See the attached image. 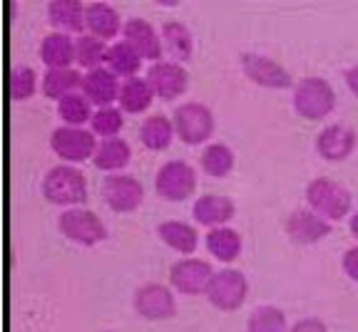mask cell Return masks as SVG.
<instances>
[{"mask_svg": "<svg viewBox=\"0 0 358 332\" xmlns=\"http://www.w3.org/2000/svg\"><path fill=\"white\" fill-rule=\"evenodd\" d=\"M40 191H43L48 204L75 209V206H85V201H87V179L78 166L57 164L43 176Z\"/></svg>", "mask_w": 358, "mask_h": 332, "instance_id": "obj_1", "label": "cell"}, {"mask_svg": "<svg viewBox=\"0 0 358 332\" xmlns=\"http://www.w3.org/2000/svg\"><path fill=\"white\" fill-rule=\"evenodd\" d=\"M291 105L301 119L306 122H319L326 116L334 114L336 105H338V97H336L334 84L326 77H303L294 87V97H291Z\"/></svg>", "mask_w": 358, "mask_h": 332, "instance_id": "obj_2", "label": "cell"}, {"mask_svg": "<svg viewBox=\"0 0 358 332\" xmlns=\"http://www.w3.org/2000/svg\"><path fill=\"white\" fill-rule=\"evenodd\" d=\"M306 204L311 211H316L319 216H324L326 221L338 223L343 218L351 216L353 209V196L343 183L334 181V179L316 176L306 183Z\"/></svg>", "mask_w": 358, "mask_h": 332, "instance_id": "obj_3", "label": "cell"}, {"mask_svg": "<svg viewBox=\"0 0 358 332\" xmlns=\"http://www.w3.org/2000/svg\"><path fill=\"white\" fill-rule=\"evenodd\" d=\"M172 124L179 142L187 146L209 144V139L217 132L214 112L201 102H182L172 112Z\"/></svg>", "mask_w": 358, "mask_h": 332, "instance_id": "obj_4", "label": "cell"}, {"mask_svg": "<svg viewBox=\"0 0 358 332\" xmlns=\"http://www.w3.org/2000/svg\"><path fill=\"white\" fill-rule=\"evenodd\" d=\"M196 186H199V176H196V169L189 161L169 159L157 169L155 191L159 199L169 201V204L189 201L196 194Z\"/></svg>", "mask_w": 358, "mask_h": 332, "instance_id": "obj_5", "label": "cell"}, {"mask_svg": "<svg viewBox=\"0 0 358 332\" xmlns=\"http://www.w3.org/2000/svg\"><path fill=\"white\" fill-rule=\"evenodd\" d=\"M57 228L67 241H73L83 248H92V246L102 243L107 239V226L102 223V218L85 206L62 211L60 218H57Z\"/></svg>", "mask_w": 358, "mask_h": 332, "instance_id": "obj_6", "label": "cell"}, {"mask_svg": "<svg viewBox=\"0 0 358 332\" xmlns=\"http://www.w3.org/2000/svg\"><path fill=\"white\" fill-rule=\"evenodd\" d=\"M239 65H241L244 77L257 84V87L276 89V92L296 87L291 73L279 60H274V57L262 55V52H244V55L239 57Z\"/></svg>", "mask_w": 358, "mask_h": 332, "instance_id": "obj_7", "label": "cell"}, {"mask_svg": "<svg viewBox=\"0 0 358 332\" xmlns=\"http://www.w3.org/2000/svg\"><path fill=\"white\" fill-rule=\"evenodd\" d=\"M207 300L219 312H236L249 298V280L236 268H224L214 273L212 282L207 288Z\"/></svg>", "mask_w": 358, "mask_h": 332, "instance_id": "obj_8", "label": "cell"}, {"mask_svg": "<svg viewBox=\"0 0 358 332\" xmlns=\"http://www.w3.org/2000/svg\"><path fill=\"white\" fill-rule=\"evenodd\" d=\"M214 273L217 271L212 268L209 260L187 255V258H179L177 263H172V268H169V288L179 295H187V298H196V295L207 293Z\"/></svg>", "mask_w": 358, "mask_h": 332, "instance_id": "obj_9", "label": "cell"}, {"mask_svg": "<svg viewBox=\"0 0 358 332\" xmlns=\"http://www.w3.org/2000/svg\"><path fill=\"white\" fill-rule=\"evenodd\" d=\"M102 201L115 213H134L145 204V186L132 174H110L102 179Z\"/></svg>", "mask_w": 358, "mask_h": 332, "instance_id": "obj_10", "label": "cell"}, {"mask_svg": "<svg viewBox=\"0 0 358 332\" xmlns=\"http://www.w3.org/2000/svg\"><path fill=\"white\" fill-rule=\"evenodd\" d=\"M132 308L142 320L162 322L177 315V295L164 282H145L134 290Z\"/></svg>", "mask_w": 358, "mask_h": 332, "instance_id": "obj_11", "label": "cell"}, {"mask_svg": "<svg viewBox=\"0 0 358 332\" xmlns=\"http://www.w3.org/2000/svg\"><path fill=\"white\" fill-rule=\"evenodd\" d=\"M97 137L85 127H57L50 134V149L55 151V156H60L65 164H83L90 161L97 151Z\"/></svg>", "mask_w": 358, "mask_h": 332, "instance_id": "obj_12", "label": "cell"}, {"mask_svg": "<svg viewBox=\"0 0 358 332\" xmlns=\"http://www.w3.org/2000/svg\"><path fill=\"white\" fill-rule=\"evenodd\" d=\"M147 82L155 97H159L162 102H174L189 89V73L185 70V65L174 60H159L147 70Z\"/></svg>", "mask_w": 358, "mask_h": 332, "instance_id": "obj_13", "label": "cell"}, {"mask_svg": "<svg viewBox=\"0 0 358 332\" xmlns=\"http://www.w3.org/2000/svg\"><path fill=\"white\" fill-rule=\"evenodd\" d=\"M284 231L296 246H313L319 243V241L329 239L331 233H334V223L326 221L324 216H319L316 211H311L306 206V209L291 211L284 223Z\"/></svg>", "mask_w": 358, "mask_h": 332, "instance_id": "obj_14", "label": "cell"}, {"mask_svg": "<svg viewBox=\"0 0 358 332\" xmlns=\"http://www.w3.org/2000/svg\"><path fill=\"white\" fill-rule=\"evenodd\" d=\"M313 146H316V154L324 161L338 164V161H346L348 156H353L358 146V134L348 124H326L316 134V144Z\"/></svg>", "mask_w": 358, "mask_h": 332, "instance_id": "obj_15", "label": "cell"}, {"mask_svg": "<svg viewBox=\"0 0 358 332\" xmlns=\"http://www.w3.org/2000/svg\"><path fill=\"white\" fill-rule=\"evenodd\" d=\"M122 40L132 45L134 50L140 52L142 60L152 62V65L164 57L162 35H159V30H157L150 20H145V17H129V20H124Z\"/></svg>", "mask_w": 358, "mask_h": 332, "instance_id": "obj_16", "label": "cell"}, {"mask_svg": "<svg viewBox=\"0 0 358 332\" xmlns=\"http://www.w3.org/2000/svg\"><path fill=\"white\" fill-rule=\"evenodd\" d=\"M122 28H124V20L120 17L117 8L105 3V0H95V3H87L85 8V30L90 35H95L100 38L102 43H110L122 35Z\"/></svg>", "mask_w": 358, "mask_h": 332, "instance_id": "obj_17", "label": "cell"}, {"mask_svg": "<svg viewBox=\"0 0 358 332\" xmlns=\"http://www.w3.org/2000/svg\"><path fill=\"white\" fill-rule=\"evenodd\" d=\"M234 216H236V204L224 194L196 196V201L192 204V218H194V223L209 228V231L219 226H227Z\"/></svg>", "mask_w": 358, "mask_h": 332, "instance_id": "obj_18", "label": "cell"}, {"mask_svg": "<svg viewBox=\"0 0 358 332\" xmlns=\"http://www.w3.org/2000/svg\"><path fill=\"white\" fill-rule=\"evenodd\" d=\"M120 77L107 70V67H97L92 73L83 75V87L80 92L90 100V105L102 110V107H115V102L120 100Z\"/></svg>", "mask_w": 358, "mask_h": 332, "instance_id": "obj_19", "label": "cell"}, {"mask_svg": "<svg viewBox=\"0 0 358 332\" xmlns=\"http://www.w3.org/2000/svg\"><path fill=\"white\" fill-rule=\"evenodd\" d=\"M85 3L80 0H50L48 3V22L55 33L65 35H85Z\"/></svg>", "mask_w": 358, "mask_h": 332, "instance_id": "obj_20", "label": "cell"}, {"mask_svg": "<svg viewBox=\"0 0 358 332\" xmlns=\"http://www.w3.org/2000/svg\"><path fill=\"white\" fill-rule=\"evenodd\" d=\"M157 236L167 248H172L179 255H194L199 248V231H196L192 223L177 221V218H169L157 226Z\"/></svg>", "mask_w": 358, "mask_h": 332, "instance_id": "obj_21", "label": "cell"}, {"mask_svg": "<svg viewBox=\"0 0 358 332\" xmlns=\"http://www.w3.org/2000/svg\"><path fill=\"white\" fill-rule=\"evenodd\" d=\"M129 161H132V146L122 137L100 139L95 156H92L95 169L105 174H122Z\"/></svg>", "mask_w": 358, "mask_h": 332, "instance_id": "obj_22", "label": "cell"}, {"mask_svg": "<svg viewBox=\"0 0 358 332\" xmlns=\"http://www.w3.org/2000/svg\"><path fill=\"white\" fill-rule=\"evenodd\" d=\"M159 35H162V45L164 52L172 57L174 62H189L194 57V35L187 28L185 22L179 20H167L159 28Z\"/></svg>", "mask_w": 358, "mask_h": 332, "instance_id": "obj_23", "label": "cell"}, {"mask_svg": "<svg viewBox=\"0 0 358 332\" xmlns=\"http://www.w3.org/2000/svg\"><path fill=\"white\" fill-rule=\"evenodd\" d=\"M40 60L48 70H60V67L75 65V38L65 33L45 35L40 43Z\"/></svg>", "mask_w": 358, "mask_h": 332, "instance_id": "obj_24", "label": "cell"}, {"mask_svg": "<svg viewBox=\"0 0 358 332\" xmlns=\"http://www.w3.org/2000/svg\"><path fill=\"white\" fill-rule=\"evenodd\" d=\"M155 92H152L147 77H129L122 80L120 84V110L124 114H145L152 105H155Z\"/></svg>", "mask_w": 358, "mask_h": 332, "instance_id": "obj_25", "label": "cell"}, {"mask_svg": "<svg viewBox=\"0 0 358 332\" xmlns=\"http://www.w3.org/2000/svg\"><path fill=\"white\" fill-rule=\"evenodd\" d=\"M174 139H177V132H174L172 116L150 114V116H145V122L140 124V142L145 149L164 151L172 146Z\"/></svg>", "mask_w": 358, "mask_h": 332, "instance_id": "obj_26", "label": "cell"}, {"mask_svg": "<svg viewBox=\"0 0 358 332\" xmlns=\"http://www.w3.org/2000/svg\"><path fill=\"white\" fill-rule=\"evenodd\" d=\"M83 87V75L75 67H60V70H45L43 80H40V92L48 100H65L67 94L80 92Z\"/></svg>", "mask_w": 358, "mask_h": 332, "instance_id": "obj_27", "label": "cell"}, {"mask_svg": "<svg viewBox=\"0 0 358 332\" xmlns=\"http://www.w3.org/2000/svg\"><path fill=\"white\" fill-rule=\"evenodd\" d=\"M204 246H207L209 255L222 260V263H234V260L241 255V248H244L239 231H236V228H229V226H219V228L207 231Z\"/></svg>", "mask_w": 358, "mask_h": 332, "instance_id": "obj_28", "label": "cell"}, {"mask_svg": "<svg viewBox=\"0 0 358 332\" xmlns=\"http://www.w3.org/2000/svg\"><path fill=\"white\" fill-rule=\"evenodd\" d=\"M142 57L140 52L134 50L132 45L124 43L122 38L117 43L110 45V50H107V60H105V67L110 70L115 77H140V70H142Z\"/></svg>", "mask_w": 358, "mask_h": 332, "instance_id": "obj_29", "label": "cell"}, {"mask_svg": "<svg viewBox=\"0 0 358 332\" xmlns=\"http://www.w3.org/2000/svg\"><path fill=\"white\" fill-rule=\"evenodd\" d=\"M236 166V154L229 144L209 142L199 156V169L212 179H227Z\"/></svg>", "mask_w": 358, "mask_h": 332, "instance_id": "obj_30", "label": "cell"}, {"mask_svg": "<svg viewBox=\"0 0 358 332\" xmlns=\"http://www.w3.org/2000/svg\"><path fill=\"white\" fill-rule=\"evenodd\" d=\"M107 50H110V45L102 43L95 35L90 33L80 35V38H75V65L83 67L85 73H92L97 67H105Z\"/></svg>", "mask_w": 358, "mask_h": 332, "instance_id": "obj_31", "label": "cell"}, {"mask_svg": "<svg viewBox=\"0 0 358 332\" xmlns=\"http://www.w3.org/2000/svg\"><path fill=\"white\" fill-rule=\"evenodd\" d=\"M92 114H95V110L83 92L67 94L65 100L57 102V116L65 127H85V124H90Z\"/></svg>", "mask_w": 358, "mask_h": 332, "instance_id": "obj_32", "label": "cell"}, {"mask_svg": "<svg viewBox=\"0 0 358 332\" xmlns=\"http://www.w3.org/2000/svg\"><path fill=\"white\" fill-rule=\"evenodd\" d=\"M289 322H286L284 310H279L276 305H259L257 310H252L249 320H246V332H286Z\"/></svg>", "mask_w": 358, "mask_h": 332, "instance_id": "obj_33", "label": "cell"}, {"mask_svg": "<svg viewBox=\"0 0 358 332\" xmlns=\"http://www.w3.org/2000/svg\"><path fill=\"white\" fill-rule=\"evenodd\" d=\"M38 73L33 67L20 65L10 70V80H8V89H10V100L15 102H28L38 94Z\"/></svg>", "mask_w": 358, "mask_h": 332, "instance_id": "obj_34", "label": "cell"}, {"mask_svg": "<svg viewBox=\"0 0 358 332\" xmlns=\"http://www.w3.org/2000/svg\"><path fill=\"white\" fill-rule=\"evenodd\" d=\"M124 127V112L120 107H102V110H95L92 119H90V132L95 137L110 139L117 137Z\"/></svg>", "mask_w": 358, "mask_h": 332, "instance_id": "obj_35", "label": "cell"}, {"mask_svg": "<svg viewBox=\"0 0 358 332\" xmlns=\"http://www.w3.org/2000/svg\"><path fill=\"white\" fill-rule=\"evenodd\" d=\"M286 332H329V327H326V322L319 320V317H301V320H296L294 325H289Z\"/></svg>", "mask_w": 358, "mask_h": 332, "instance_id": "obj_36", "label": "cell"}, {"mask_svg": "<svg viewBox=\"0 0 358 332\" xmlns=\"http://www.w3.org/2000/svg\"><path fill=\"white\" fill-rule=\"evenodd\" d=\"M341 268L353 282H358V246H351V248L343 253L341 258Z\"/></svg>", "mask_w": 358, "mask_h": 332, "instance_id": "obj_37", "label": "cell"}, {"mask_svg": "<svg viewBox=\"0 0 358 332\" xmlns=\"http://www.w3.org/2000/svg\"><path fill=\"white\" fill-rule=\"evenodd\" d=\"M343 80H346V87L353 97H358V65L348 67L346 73H343Z\"/></svg>", "mask_w": 358, "mask_h": 332, "instance_id": "obj_38", "label": "cell"}, {"mask_svg": "<svg viewBox=\"0 0 358 332\" xmlns=\"http://www.w3.org/2000/svg\"><path fill=\"white\" fill-rule=\"evenodd\" d=\"M348 231H351V236L358 241V211H353L351 216H348Z\"/></svg>", "mask_w": 358, "mask_h": 332, "instance_id": "obj_39", "label": "cell"}, {"mask_svg": "<svg viewBox=\"0 0 358 332\" xmlns=\"http://www.w3.org/2000/svg\"><path fill=\"white\" fill-rule=\"evenodd\" d=\"M105 332H112V330H105Z\"/></svg>", "mask_w": 358, "mask_h": 332, "instance_id": "obj_40", "label": "cell"}]
</instances>
